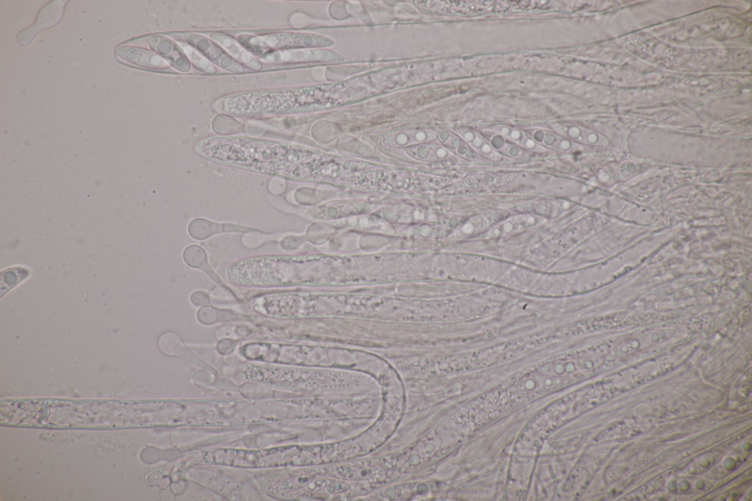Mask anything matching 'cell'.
I'll list each match as a JSON object with an SVG mask.
<instances>
[{
	"instance_id": "cell-1",
	"label": "cell",
	"mask_w": 752,
	"mask_h": 501,
	"mask_svg": "<svg viewBox=\"0 0 752 501\" xmlns=\"http://www.w3.org/2000/svg\"><path fill=\"white\" fill-rule=\"evenodd\" d=\"M64 3L63 1H56L46 6L41 10L35 24L19 33L17 38L19 43L22 46H28L39 32L57 24L62 17Z\"/></svg>"
},
{
	"instance_id": "cell-2",
	"label": "cell",
	"mask_w": 752,
	"mask_h": 501,
	"mask_svg": "<svg viewBox=\"0 0 752 501\" xmlns=\"http://www.w3.org/2000/svg\"><path fill=\"white\" fill-rule=\"evenodd\" d=\"M116 55L122 61L142 68L160 70L168 67V64L154 51L133 46H121L116 49Z\"/></svg>"
},
{
	"instance_id": "cell-3",
	"label": "cell",
	"mask_w": 752,
	"mask_h": 501,
	"mask_svg": "<svg viewBox=\"0 0 752 501\" xmlns=\"http://www.w3.org/2000/svg\"><path fill=\"white\" fill-rule=\"evenodd\" d=\"M248 229L235 227L234 225H223L211 223L204 219H196L190 223L189 232L195 239H205L214 233L224 231L246 232Z\"/></svg>"
},
{
	"instance_id": "cell-4",
	"label": "cell",
	"mask_w": 752,
	"mask_h": 501,
	"mask_svg": "<svg viewBox=\"0 0 752 501\" xmlns=\"http://www.w3.org/2000/svg\"><path fill=\"white\" fill-rule=\"evenodd\" d=\"M184 260L191 267L200 269L206 272L214 281L224 286L218 276L214 272L208 264L207 256L204 249L199 246H191L184 252Z\"/></svg>"
},
{
	"instance_id": "cell-5",
	"label": "cell",
	"mask_w": 752,
	"mask_h": 501,
	"mask_svg": "<svg viewBox=\"0 0 752 501\" xmlns=\"http://www.w3.org/2000/svg\"><path fill=\"white\" fill-rule=\"evenodd\" d=\"M29 276V271L23 268H13L2 272V283L6 282L8 286L12 282V287L24 280Z\"/></svg>"
}]
</instances>
